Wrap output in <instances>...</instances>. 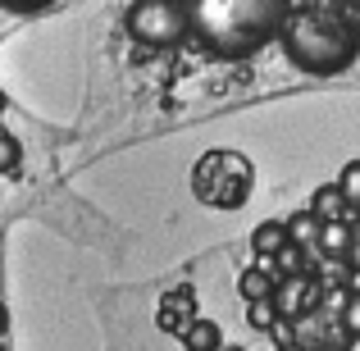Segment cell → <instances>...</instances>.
Here are the masks:
<instances>
[{
	"label": "cell",
	"mask_w": 360,
	"mask_h": 351,
	"mask_svg": "<svg viewBox=\"0 0 360 351\" xmlns=\"http://www.w3.org/2000/svg\"><path fill=\"white\" fill-rule=\"evenodd\" d=\"M310 210L319 215V219H342L352 205H347V196H342V187L338 183H328V187H319V196H315V205Z\"/></svg>",
	"instance_id": "6"
},
{
	"label": "cell",
	"mask_w": 360,
	"mask_h": 351,
	"mask_svg": "<svg viewBox=\"0 0 360 351\" xmlns=\"http://www.w3.org/2000/svg\"><path fill=\"white\" fill-rule=\"evenodd\" d=\"M319 215L315 210H306V215H297V219H288V233H292V242H319Z\"/></svg>",
	"instance_id": "8"
},
{
	"label": "cell",
	"mask_w": 360,
	"mask_h": 351,
	"mask_svg": "<svg viewBox=\"0 0 360 351\" xmlns=\"http://www.w3.org/2000/svg\"><path fill=\"white\" fill-rule=\"evenodd\" d=\"M5 328H9V310H5V301H0V338H5Z\"/></svg>",
	"instance_id": "14"
},
{
	"label": "cell",
	"mask_w": 360,
	"mask_h": 351,
	"mask_svg": "<svg viewBox=\"0 0 360 351\" xmlns=\"http://www.w3.org/2000/svg\"><path fill=\"white\" fill-rule=\"evenodd\" d=\"M283 351H292V347H283Z\"/></svg>",
	"instance_id": "17"
},
{
	"label": "cell",
	"mask_w": 360,
	"mask_h": 351,
	"mask_svg": "<svg viewBox=\"0 0 360 351\" xmlns=\"http://www.w3.org/2000/svg\"><path fill=\"white\" fill-rule=\"evenodd\" d=\"M274 42L306 73H342L360 55V23L347 0H288Z\"/></svg>",
	"instance_id": "1"
},
{
	"label": "cell",
	"mask_w": 360,
	"mask_h": 351,
	"mask_svg": "<svg viewBox=\"0 0 360 351\" xmlns=\"http://www.w3.org/2000/svg\"><path fill=\"white\" fill-rule=\"evenodd\" d=\"M342 328H347L352 338H360V292H356L352 301H347V310H342Z\"/></svg>",
	"instance_id": "11"
},
{
	"label": "cell",
	"mask_w": 360,
	"mask_h": 351,
	"mask_svg": "<svg viewBox=\"0 0 360 351\" xmlns=\"http://www.w3.org/2000/svg\"><path fill=\"white\" fill-rule=\"evenodd\" d=\"M0 351H5V347H0Z\"/></svg>",
	"instance_id": "19"
},
{
	"label": "cell",
	"mask_w": 360,
	"mask_h": 351,
	"mask_svg": "<svg viewBox=\"0 0 360 351\" xmlns=\"http://www.w3.org/2000/svg\"><path fill=\"white\" fill-rule=\"evenodd\" d=\"M242 292H246V297H251V301H255V297H269V279L251 269V274H246V279H242Z\"/></svg>",
	"instance_id": "10"
},
{
	"label": "cell",
	"mask_w": 360,
	"mask_h": 351,
	"mask_svg": "<svg viewBox=\"0 0 360 351\" xmlns=\"http://www.w3.org/2000/svg\"><path fill=\"white\" fill-rule=\"evenodd\" d=\"M18 160H23V141H18L14 132L0 128V174H14Z\"/></svg>",
	"instance_id": "9"
},
{
	"label": "cell",
	"mask_w": 360,
	"mask_h": 351,
	"mask_svg": "<svg viewBox=\"0 0 360 351\" xmlns=\"http://www.w3.org/2000/svg\"><path fill=\"white\" fill-rule=\"evenodd\" d=\"M123 27L141 46H178L192 32L183 0H132L128 14H123Z\"/></svg>",
	"instance_id": "3"
},
{
	"label": "cell",
	"mask_w": 360,
	"mask_h": 351,
	"mask_svg": "<svg viewBox=\"0 0 360 351\" xmlns=\"http://www.w3.org/2000/svg\"><path fill=\"white\" fill-rule=\"evenodd\" d=\"M187 27L210 55L242 60L278 37L288 0H183Z\"/></svg>",
	"instance_id": "2"
},
{
	"label": "cell",
	"mask_w": 360,
	"mask_h": 351,
	"mask_svg": "<svg viewBox=\"0 0 360 351\" xmlns=\"http://www.w3.org/2000/svg\"><path fill=\"white\" fill-rule=\"evenodd\" d=\"M0 5H5V0H0Z\"/></svg>",
	"instance_id": "18"
},
{
	"label": "cell",
	"mask_w": 360,
	"mask_h": 351,
	"mask_svg": "<svg viewBox=\"0 0 360 351\" xmlns=\"http://www.w3.org/2000/svg\"><path fill=\"white\" fill-rule=\"evenodd\" d=\"M5 5H14V9H41V5H55V0H5Z\"/></svg>",
	"instance_id": "13"
},
{
	"label": "cell",
	"mask_w": 360,
	"mask_h": 351,
	"mask_svg": "<svg viewBox=\"0 0 360 351\" xmlns=\"http://www.w3.org/2000/svg\"><path fill=\"white\" fill-rule=\"evenodd\" d=\"M246 315H251V324H264V319H274V310L264 306V297H260V306L251 301V310H246Z\"/></svg>",
	"instance_id": "12"
},
{
	"label": "cell",
	"mask_w": 360,
	"mask_h": 351,
	"mask_svg": "<svg viewBox=\"0 0 360 351\" xmlns=\"http://www.w3.org/2000/svg\"><path fill=\"white\" fill-rule=\"evenodd\" d=\"M338 187H342L347 205H352V210H360V160H347V165H342V174H338Z\"/></svg>",
	"instance_id": "7"
},
{
	"label": "cell",
	"mask_w": 360,
	"mask_h": 351,
	"mask_svg": "<svg viewBox=\"0 0 360 351\" xmlns=\"http://www.w3.org/2000/svg\"><path fill=\"white\" fill-rule=\"evenodd\" d=\"M315 351H347V347H315Z\"/></svg>",
	"instance_id": "15"
},
{
	"label": "cell",
	"mask_w": 360,
	"mask_h": 351,
	"mask_svg": "<svg viewBox=\"0 0 360 351\" xmlns=\"http://www.w3.org/2000/svg\"><path fill=\"white\" fill-rule=\"evenodd\" d=\"M288 242H292L288 224H260V229L251 233V246H255V255H278Z\"/></svg>",
	"instance_id": "5"
},
{
	"label": "cell",
	"mask_w": 360,
	"mask_h": 351,
	"mask_svg": "<svg viewBox=\"0 0 360 351\" xmlns=\"http://www.w3.org/2000/svg\"><path fill=\"white\" fill-rule=\"evenodd\" d=\"M347 5H352V9H356V14H360V0H347Z\"/></svg>",
	"instance_id": "16"
},
{
	"label": "cell",
	"mask_w": 360,
	"mask_h": 351,
	"mask_svg": "<svg viewBox=\"0 0 360 351\" xmlns=\"http://www.w3.org/2000/svg\"><path fill=\"white\" fill-rule=\"evenodd\" d=\"M352 242H356V233H352V224H347V219H324V224H319V246H324V251L347 255V251H352Z\"/></svg>",
	"instance_id": "4"
}]
</instances>
